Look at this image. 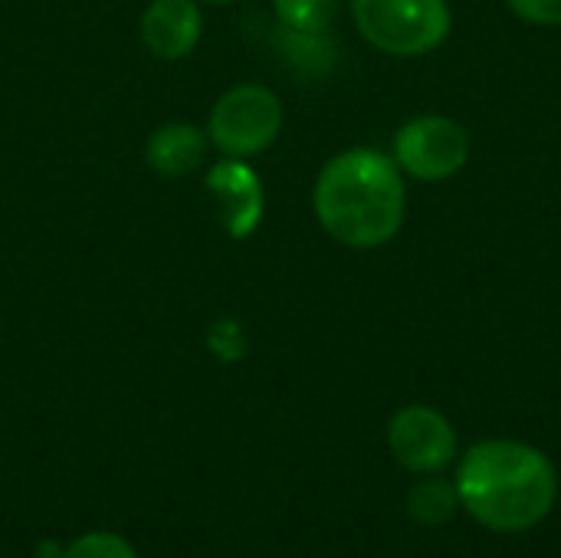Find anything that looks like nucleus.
Here are the masks:
<instances>
[{"label":"nucleus","instance_id":"1","mask_svg":"<svg viewBox=\"0 0 561 558\" xmlns=\"http://www.w3.org/2000/svg\"><path fill=\"white\" fill-rule=\"evenodd\" d=\"M312 207L322 230L342 247H385L404 227V171L378 148H348L322 164L312 187Z\"/></svg>","mask_w":561,"mask_h":558},{"label":"nucleus","instance_id":"2","mask_svg":"<svg viewBox=\"0 0 561 558\" xmlns=\"http://www.w3.org/2000/svg\"><path fill=\"white\" fill-rule=\"evenodd\" d=\"M559 493L552 460L519 441L473 444L457 470V497L467 513L493 533H526L539 526Z\"/></svg>","mask_w":561,"mask_h":558},{"label":"nucleus","instance_id":"3","mask_svg":"<svg viewBox=\"0 0 561 558\" xmlns=\"http://www.w3.org/2000/svg\"><path fill=\"white\" fill-rule=\"evenodd\" d=\"M358 33L388 56L437 49L454 23L447 0H352Z\"/></svg>","mask_w":561,"mask_h":558},{"label":"nucleus","instance_id":"4","mask_svg":"<svg viewBox=\"0 0 561 558\" xmlns=\"http://www.w3.org/2000/svg\"><path fill=\"white\" fill-rule=\"evenodd\" d=\"M283 128V102L260 82L230 86L210 109L207 141L227 158H253L266 151Z\"/></svg>","mask_w":561,"mask_h":558},{"label":"nucleus","instance_id":"5","mask_svg":"<svg viewBox=\"0 0 561 558\" xmlns=\"http://www.w3.org/2000/svg\"><path fill=\"white\" fill-rule=\"evenodd\" d=\"M394 161L417 181H447L470 161V135L447 115H421L398 128Z\"/></svg>","mask_w":561,"mask_h":558},{"label":"nucleus","instance_id":"6","mask_svg":"<svg viewBox=\"0 0 561 558\" xmlns=\"http://www.w3.org/2000/svg\"><path fill=\"white\" fill-rule=\"evenodd\" d=\"M388 447L404 470L437 474L450 467L457 457V431L440 411L427 405H411L391 418Z\"/></svg>","mask_w":561,"mask_h":558},{"label":"nucleus","instance_id":"7","mask_svg":"<svg viewBox=\"0 0 561 558\" xmlns=\"http://www.w3.org/2000/svg\"><path fill=\"white\" fill-rule=\"evenodd\" d=\"M207 187L217 197L220 220L233 240L250 237L263 217V184L243 158L217 161L207 174Z\"/></svg>","mask_w":561,"mask_h":558},{"label":"nucleus","instance_id":"8","mask_svg":"<svg viewBox=\"0 0 561 558\" xmlns=\"http://www.w3.org/2000/svg\"><path fill=\"white\" fill-rule=\"evenodd\" d=\"M204 16L197 0H151L141 13V39L158 59H184L201 43Z\"/></svg>","mask_w":561,"mask_h":558},{"label":"nucleus","instance_id":"9","mask_svg":"<svg viewBox=\"0 0 561 558\" xmlns=\"http://www.w3.org/2000/svg\"><path fill=\"white\" fill-rule=\"evenodd\" d=\"M204 151H207V135L187 122H171V125L154 128L145 145L148 164L164 178L191 174L204 161Z\"/></svg>","mask_w":561,"mask_h":558},{"label":"nucleus","instance_id":"10","mask_svg":"<svg viewBox=\"0 0 561 558\" xmlns=\"http://www.w3.org/2000/svg\"><path fill=\"white\" fill-rule=\"evenodd\" d=\"M460 506V497H457V487H450L447 480H424L411 490L408 497V513L424 523V526H444L454 520Z\"/></svg>","mask_w":561,"mask_h":558},{"label":"nucleus","instance_id":"11","mask_svg":"<svg viewBox=\"0 0 561 558\" xmlns=\"http://www.w3.org/2000/svg\"><path fill=\"white\" fill-rule=\"evenodd\" d=\"M339 7L342 0H273L276 20L283 23V30L316 33V36H322L335 23Z\"/></svg>","mask_w":561,"mask_h":558},{"label":"nucleus","instance_id":"12","mask_svg":"<svg viewBox=\"0 0 561 558\" xmlns=\"http://www.w3.org/2000/svg\"><path fill=\"white\" fill-rule=\"evenodd\" d=\"M62 558H138L135 549L115 533H89L76 539Z\"/></svg>","mask_w":561,"mask_h":558},{"label":"nucleus","instance_id":"13","mask_svg":"<svg viewBox=\"0 0 561 558\" xmlns=\"http://www.w3.org/2000/svg\"><path fill=\"white\" fill-rule=\"evenodd\" d=\"M516 16L536 26H561V0H506Z\"/></svg>","mask_w":561,"mask_h":558},{"label":"nucleus","instance_id":"14","mask_svg":"<svg viewBox=\"0 0 561 558\" xmlns=\"http://www.w3.org/2000/svg\"><path fill=\"white\" fill-rule=\"evenodd\" d=\"M204 3H230V0H204Z\"/></svg>","mask_w":561,"mask_h":558}]
</instances>
